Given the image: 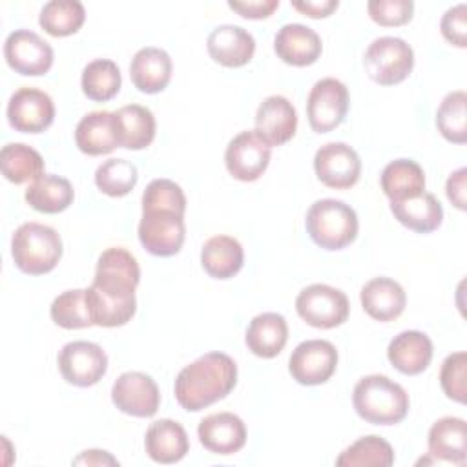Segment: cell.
Masks as SVG:
<instances>
[{
  "label": "cell",
  "instance_id": "41",
  "mask_svg": "<svg viewBox=\"0 0 467 467\" xmlns=\"http://www.w3.org/2000/svg\"><path fill=\"white\" fill-rule=\"evenodd\" d=\"M465 378H467V354L463 350L449 354L441 363L440 370V385L447 398L465 403Z\"/></svg>",
  "mask_w": 467,
  "mask_h": 467
},
{
  "label": "cell",
  "instance_id": "12",
  "mask_svg": "<svg viewBox=\"0 0 467 467\" xmlns=\"http://www.w3.org/2000/svg\"><path fill=\"white\" fill-rule=\"evenodd\" d=\"M4 57L11 69L26 77L46 75L53 66V47L29 29H16L7 35Z\"/></svg>",
  "mask_w": 467,
  "mask_h": 467
},
{
  "label": "cell",
  "instance_id": "37",
  "mask_svg": "<svg viewBox=\"0 0 467 467\" xmlns=\"http://www.w3.org/2000/svg\"><path fill=\"white\" fill-rule=\"evenodd\" d=\"M467 93L463 89L451 91L441 100L436 111V126L440 133L454 144H465L467 140Z\"/></svg>",
  "mask_w": 467,
  "mask_h": 467
},
{
  "label": "cell",
  "instance_id": "29",
  "mask_svg": "<svg viewBox=\"0 0 467 467\" xmlns=\"http://www.w3.org/2000/svg\"><path fill=\"white\" fill-rule=\"evenodd\" d=\"M390 212L403 226L418 234L434 232L443 221V208L436 195L429 192L390 202Z\"/></svg>",
  "mask_w": 467,
  "mask_h": 467
},
{
  "label": "cell",
  "instance_id": "15",
  "mask_svg": "<svg viewBox=\"0 0 467 467\" xmlns=\"http://www.w3.org/2000/svg\"><path fill=\"white\" fill-rule=\"evenodd\" d=\"M314 170L325 186L347 190L359 181L361 161L348 144L327 142L314 155Z\"/></svg>",
  "mask_w": 467,
  "mask_h": 467
},
{
  "label": "cell",
  "instance_id": "16",
  "mask_svg": "<svg viewBox=\"0 0 467 467\" xmlns=\"http://www.w3.org/2000/svg\"><path fill=\"white\" fill-rule=\"evenodd\" d=\"M55 119L51 97L36 88L16 89L7 102L9 126L20 133H42Z\"/></svg>",
  "mask_w": 467,
  "mask_h": 467
},
{
  "label": "cell",
  "instance_id": "9",
  "mask_svg": "<svg viewBox=\"0 0 467 467\" xmlns=\"http://www.w3.org/2000/svg\"><path fill=\"white\" fill-rule=\"evenodd\" d=\"M348 111V89L332 77L317 80L306 99L308 124L316 133H328L336 130Z\"/></svg>",
  "mask_w": 467,
  "mask_h": 467
},
{
  "label": "cell",
  "instance_id": "7",
  "mask_svg": "<svg viewBox=\"0 0 467 467\" xmlns=\"http://www.w3.org/2000/svg\"><path fill=\"white\" fill-rule=\"evenodd\" d=\"M137 234L140 244L151 255H175L182 248L186 237L184 215L166 208H142Z\"/></svg>",
  "mask_w": 467,
  "mask_h": 467
},
{
  "label": "cell",
  "instance_id": "3",
  "mask_svg": "<svg viewBox=\"0 0 467 467\" xmlns=\"http://www.w3.org/2000/svg\"><path fill=\"white\" fill-rule=\"evenodd\" d=\"M352 405L358 416L372 425H394L409 412V394L390 378L370 374L356 383Z\"/></svg>",
  "mask_w": 467,
  "mask_h": 467
},
{
  "label": "cell",
  "instance_id": "34",
  "mask_svg": "<svg viewBox=\"0 0 467 467\" xmlns=\"http://www.w3.org/2000/svg\"><path fill=\"white\" fill-rule=\"evenodd\" d=\"M86 20V9L78 0H51L44 4L38 24L51 36H69Z\"/></svg>",
  "mask_w": 467,
  "mask_h": 467
},
{
  "label": "cell",
  "instance_id": "18",
  "mask_svg": "<svg viewBox=\"0 0 467 467\" xmlns=\"http://www.w3.org/2000/svg\"><path fill=\"white\" fill-rule=\"evenodd\" d=\"M201 445L213 454H234L246 443V427L234 412H215L201 420L197 427Z\"/></svg>",
  "mask_w": 467,
  "mask_h": 467
},
{
  "label": "cell",
  "instance_id": "45",
  "mask_svg": "<svg viewBox=\"0 0 467 467\" xmlns=\"http://www.w3.org/2000/svg\"><path fill=\"white\" fill-rule=\"evenodd\" d=\"M465 181H467V170L458 168L456 171H452L449 175L447 184H445L447 199L462 212L465 210Z\"/></svg>",
  "mask_w": 467,
  "mask_h": 467
},
{
  "label": "cell",
  "instance_id": "25",
  "mask_svg": "<svg viewBox=\"0 0 467 467\" xmlns=\"http://www.w3.org/2000/svg\"><path fill=\"white\" fill-rule=\"evenodd\" d=\"M119 148L144 150L155 139V117L140 104H128L113 111Z\"/></svg>",
  "mask_w": 467,
  "mask_h": 467
},
{
  "label": "cell",
  "instance_id": "14",
  "mask_svg": "<svg viewBox=\"0 0 467 467\" xmlns=\"http://www.w3.org/2000/svg\"><path fill=\"white\" fill-rule=\"evenodd\" d=\"M270 162V146L252 131L237 133L226 146L224 164L228 173L243 182L257 181Z\"/></svg>",
  "mask_w": 467,
  "mask_h": 467
},
{
  "label": "cell",
  "instance_id": "28",
  "mask_svg": "<svg viewBox=\"0 0 467 467\" xmlns=\"http://www.w3.org/2000/svg\"><path fill=\"white\" fill-rule=\"evenodd\" d=\"M75 142L86 155L97 157L119 148L113 113L111 111H91L80 119L75 130Z\"/></svg>",
  "mask_w": 467,
  "mask_h": 467
},
{
  "label": "cell",
  "instance_id": "27",
  "mask_svg": "<svg viewBox=\"0 0 467 467\" xmlns=\"http://www.w3.org/2000/svg\"><path fill=\"white\" fill-rule=\"evenodd\" d=\"M246 347L257 358H275L288 341L286 319L277 312H263L255 316L244 336Z\"/></svg>",
  "mask_w": 467,
  "mask_h": 467
},
{
  "label": "cell",
  "instance_id": "39",
  "mask_svg": "<svg viewBox=\"0 0 467 467\" xmlns=\"http://www.w3.org/2000/svg\"><path fill=\"white\" fill-rule=\"evenodd\" d=\"M49 314L55 325L67 330L86 328L93 325L86 301V288H73L57 296L51 303Z\"/></svg>",
  "mask_w": 467,
  "mask_h": 467
},
{
  "label": "cell",
  "instance_id": "43",
  "mask_svg": "<svg viewBox=\"0 0 467 467\" xmlns=\"http://www.w3.org/2000/svg\"><path fill=\"white\" fill-rule=\"evenodd\" d=\"M441 35L447 42H451L456 47L467 46V5L458 4L445 11L440 22Z\"/></svg>",
  "mask_w": 467,
  "mask_h": 467
},
{
  "label": "cell",
  "instance_id": "26",
  "mask_svg": "<svg viewBox=\"0 0 467 467\" xmlns=\"http://www.w3.org/2000/svg\"><path fill=\"white\" fill-rule=\"evenodd\" d=\"M429 454L436 460L463 465L467 460V425L462 418L445 416L432 423L427 438Z\"/></svg>",
  "mask_w": 467,
  "mask_h": 467
},
{
  "label": "cell",
  "instance_id": "47",
  "mask_svg": "<svg viewBox=\"0 0 467 467\" xmlns=\"http://www.w3.org/2000/svg\"><path fill=\"white\" fill-rule=\"evenodd\" d=\"M73 463H86V465H119V462L109 456L106 451H97V449H91V451H84L78 458L73 460Z\"/></svg>",
  "mask_w": 467,
  "mask_h": 467
},
{
  "label": "cell",
  "instance_id": "13",
  "mask_svg": "<svg viewBox=\"0 0 467 467\" xmlns=\"http://www.w3.org/2000/svg\"><path fill=\"white\" fill-rule=\"evenodd\" d=\"M113 405L135 418H151L161 405V392L151 376L144 372H122L111 387Z\"/></svg>",
  "mask_w": 467,
  "mask_h": 467
},
{
  "label": "cell",
  "instance_id": "36",
  "mask_svg": "<svg viewBox=\"0 0 467 467\" xmlns=\"http://www.w3.org/2000/svg\"><path fill=\"white\" fill-rule=\"evenodd\" d=\"M394 463L390 443L379 436H363L347 447L336 460L337 467H389Z\"/></svg>",
  "mask_w": 467,
  "mask_h": 467
},
{
  "label": "cell",
  "instance_id": "44",
  "mask_svg": "<svg viewBox=\"0 0 467 467\" xmlns=\"http://www.w3.org/2000/svg\"><path fill=\"white\" fill-rule=\"evenodd\" d=\"M228 7L239 13L243 18L261 20V18H268L279 7V0H244V2L230 0Z\"/></svg>",
  "mask_w": 467,
  "mask_h": 467
},
{
  "label": "cell",
  "instance_id": "5",
  "mask_svg": "<svg viewBox=\"0 0 467 467\" xmlns=\"http://www.w3.org/2000/svg\"><path fill=\"white\" fill-rule=\"evenodd\" d=\"M306 232L325 250H341L358 235V215L352 206L337 199H319L306 212Z\"/></svg>",
  "mask_w": 467,
  "mask_h": 467
},
{
  "label": "cell",
  "instance_id": "46",
  "mask_svg": "<svg viewBox=\"0 0 467 467\" xmlns=\"http://www.w3.org/2000/svg\"><path fill=\"white\" fill-rule=\"evenodd\" d=\"M337 0H305V2H292V7L305 16L310 18H325L330 16L337 9Z\"/></svg>",
  "mask_w": 467,
  "mask_h": 467
},
{
  "label": "cell",
  "instance_id": "6",
  "mask_svg": "<svg viewBox=\"0 0 467 467\" xmlns=\"http://www.w3.org/2000/svg\"><path fill=\"white\" fill-rule=\"evenodd\" d=\"M363 66L376 84L394 86L410 75L414 67V51L403 38L379 36L367 47Z\"/></svg>",
  "mask_w": 467,
  "mask_h": 467
},
{
  "label": "cell",
  "instance_id": "40",
  "mask_svg": "<svg viewBox=\"0 0 467 467\" xmlns=\"http://www.w3.org/2000/svg\"><path fill=\"white\" fill-rule=\"evenodd\" d=\"M142 208H166L184 215L186 197L177 182L170 179H153L142 193Z\"/></svg>",
  "mask_w": 467,
  "mask_h": 467
},
{
  "label": "cell",
  "instance_id": "2",
  "mask_svg": "<svg viewBox=\"0 0 467 467\" xmlns=\"http://www.w3.org/2000/svg\"><path fill=\"white\" fill-rule=\"evenodd\" d=\"M237 383V365L223 352H208L186 365L175 379V400L190 410H202L226 398Z\"/></svg>",
  "mask_w": 467,
  "mask_h": 467
},
{
  "label": "cell",
  "instance_id": "30",
  "mask_svg": "<svg viewBox=\"0 0 467 467\" xmlns=\"http://www.w3.org/2000/svg\"><path fill=\"white\" fill-rule=\"evenodd\" d=\"M243 246L230 235H213L202 244L201 265L210 277L230 279L243 268Z\"/></svg>",
  "mask_w": 467,
  "mask_h": 467
},
{
  "label": "cell",
  "instance_id": "42",
  "mask_svg": "<svg viewBox=\"0 0 467 467\" xmlns=\"http://www.w3.org/2000/svg\"><path fill=\"white\" fill-rule=\"evenodd\" d=\"M368 16L385 27H398L410 22L414 2L410 0H370L367 4Z\"/></svg>",
  "mask_w": 467,
  "mask_h": 467
},
{
  "label": "cell",
  "instance_id": "32",
  "mask_svg": "<svg viewBox=\"0 0 467 467\" xmlns=\"http://www.w3.org/2000/svg\"><path fill=\"white\" fill-rule=\"evenodd\" d=\"M26 202L42 213H60L73 202L75 190L71 182L60 175L44 173L26 190Z\"/></svg>",
  "mask_w": 467,
  "mask_h": 467
},
{
  "label": "cell",
  "instance_id": "4",
  "mask_svg": "<svg viewBox=\"0 0 467 467\" xmlns=\"http://www.w3.org/2000/svg\"><path fill=\"white\" fill-rule=\"evenodd\" d=\"M11 255L20 272L42 275L58 265L62 257V239L55 228L29 221L15 230Z\"/></svg>",
  "mask_w": 467,
  "mask_h": 467
},
{
  "label": "cell",
  "instance_id": "17",
  "mask_svg": "<svg viewBox=\"0 0 467 467\" xmlns=\"http://www.w3.org/2000/svg\"><path fill=\"white\" fill-rule=\"evenodd\" d=\"M297 130V113L283 95L266 97L255 111V133L270 146L288 142Z\"/></svg>",
  "mask_w": 467,
  "mask_h": 467
},
{
  "label": "cell",
  "instance_id": "20",
  "mask_svg": "<svg viewBox=\"0 0 467 467\" xmlns=\"http://www.w3.org/2000/svg\"><path fill=\"white\" fill-rule=\"evenodd\" d=\"M208 55L224 67H241L248 64L255 53L254 36L241 26H217L206 40Z\"/></svg>",
  "mask_w": 467,
  "mask_h": 467
},
{
  "label": "cell",
  "instance_id": "22",
  "mask_svg": "<svg viewBox=\"0 0 467 467\" xmlns=\"http://www.w3.org/2000/svg\"><path fill=\"white\" fill-rule=\"evenodd\" d=\"M171 58L161 47L139 49L130 64V77L133 86L148 95L162 91L171 80Z\"/></svg>",
  "mask_w": 467,
  "mask_h": 467
},
{
  "label": "cell",
  "instance_id": "1",
  "mask_svg": "<svg viewBox=\"0 0 467 467\" xmlns=\"http://www.w3.org/2000/svg\"><path fill=\"white\" fill-rule=\"evenodd\" d=\"M140 281L137 259L120 246L104 250L97 261L95 277L86 288V301L93 325L122 327L135 316V288Z\"/></svg>",
  "mask_w": 467,
  "mask_h": 467
},
{
  "label": "cell",
  "instance_id": "31",
  "mask_svg": "<svg viewBox=\"0 0 467 467\" xmlns=\"http://www.w3.org/2000/svg\"><path fill=\"white\" fill-rule=\"evenodd\" d=\"M379 182L390 202L410 199L425 192L423 168L412 159H396L389 162L381 171Z\"/></svg>",
  "mask_w": 467,
  "mask_h": 467
},
{
  "label": "cell",
  "instance_id": "19",
  "mask_svg": "<svg viewBox=\"0 0 467 467\" xmlns=\"http://www.w3.org/2000/svg\"><path fill=\"white\" fill-rule=\"evenodd\" d=\"M274 51L285 64L305 67L321 57L323 44L312 27L303 24H285L275 33Z\"/></svg>",
  "mask_w": 467,
  "mask_h": 467
},
{
  "label": "cell",
  "instance_id": "38",
  "mask_svg": "<svg viewBox=\"0 0 467 467\" xmlns=\"http://www.w3.org/2000/svg\"><path fill=\"white\" fill-rule=\"evenodd\" d=\"M137 181V166L126 159H108L95 171L97 188L109 197L128 195Z\"/></svg>",
  "mask_w": 467,
  "mask_h": 467
},
{
  "label": "cell",
  "instance_id": "24",
  "mask_svg": "<svg viewBox=\"0 0 467 467\" xmlns=\"http://www.w3.org/2000/svg\"><path fill=\"white\" fill-rule=\"evenodd\" d=\"M363 310L376 321H392L400 317L407 305V296L401 285L390 277H374L361 288L359 294Z\"/></svg>",
  "mask_w": 467,
  "mask_h": 467
},
{
  "label": "cell",
  "instance_id": "11",
  "mask_svg": "<svg viewBox=\"0 0 467 467\" xmlns=\"http://www.w3.org/2000/svg\"><path fill=\"white\" fill-rule=\"evenodd\" d=\"M337 367V350L327 339H306L299 343L290 359L288 372L301 385H321L332 378Z\"/></svg>",
  "mask_w": 467,
  "mask_h": 467
},
{
  "label": "cell",
  "instance_id": "23",
  "mask_svg": "<svg viewBox=\"0 0 467 467\" xmlns=\"http://www.w3.org/2000/svg\"><path fill=\"white\" fill-rule=\"evenodd\" d=\"M144 449L148 456L157 463H177L181 462L188 449V434L184 427L170 418L153 421L144 436Z\"/></svg>",
  "mask_w": 467,
  "mask_h": 467
},
{
  "label": "cell",
  "instance_id": "35",
  "mask_svg": "<svg viewBox=\"0 0 467 467\" xmlns=\"http://www.w3.org/2000/svg\"><path fill=\"white\" fill-rule=\"evenodd\" d=\"M120 84H122V78H120L119 66L108 58L91 60L84 67L82 78H80L82 93L95 102H106L113 99L119 93Z\"/></svg>",
  "mask_w": 467,
  "mask_h": 467
},
{
  "label": "cell",
  "instance_id": "33",
  "mask_svg": "<svg viewBox=\"0 0 467 467\" xmlns=\"http://www.w3.org/2000/svg\"><path fill=\"white\" fill-rule=\"evenodd\" d=\"M2 175L15 184L36 181L44 175V159L40 153L22 142H9L0 151Z\"/></svg>",
  "mask_w": 467,
  "mask_h": 467
},
{
  "label": "cell",
  "instance_id": "10",
  "mask_svg": "<svg viewBox=\"0 0 467 467\" xmlns=\"http://www.w3.org/2000/svg\"><path fill=\"white\" fill-rule=\"evenodd\" d=\"M62 378L75 387H91L108 370V356L93 341H71L62 347L57 358Z\"/></svg>",
  "mask_w": 467,
  "mask_h": 467
},
{
  "label": "cell",
  "instance_id": "8",
  "mask_svg": "<svg viewBox=\"0 0 467 467\" xmlns=\"http://www.w3.org/2000/svg\"><path fill=\"white\" fill-rule=\"evenodd\" d=\"M296 310L299 317L316 328H334L348 319L350 305L345 292L330 285L314 283L299 292L296 297Z\"/></svg>",
  "mask_w": 467,
  "mask_h": 467
},
{
  "label": "cell",
  "instance_id": "21",
  "mask_svg": "<svg viewBox=\"0 0 467 467\" xmlns=\"http://www.w3.org/2000/svg\"><path fill=\"white\" fill-rule=\"evenodd\" d=\"M432 341L420 330H405L389 343L387 358L390 365L407 376L421 374L432 361Z\"/></svg>",
  "mask_w": 467,
  "mask_h": 467
}]
</instances>
